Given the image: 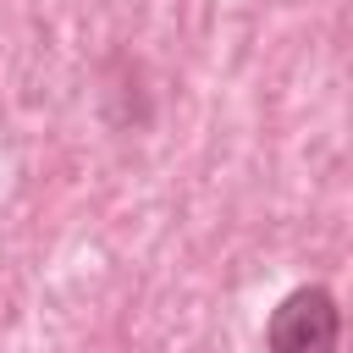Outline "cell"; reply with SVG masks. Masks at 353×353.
<instances>
[{"label": "cell", "instance_id": "cell-1", "mask_svg": "<svg viewBox=\"0 0 353 353\" xmlns=\"http://www.w3.org/2000/svg\"><path fill=\"white\" fill-rule=\"evenodd\" d=\"M342 309L331 287H292L265 320V353H336Z\"/></svg>", "mask_w": 353, "mask_h": 353}]
</instances>
